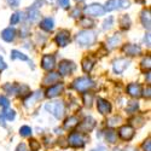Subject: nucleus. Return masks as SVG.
Instances as JSON below:
<instances>
[{
    "label": "nucleus",
    "instance_id": "nucleus-1",
    "mask_svg": "<svg viewBox=\"0 0 151 151\" xmlns=\"http://www.w3.org/2000/svg\"><path fill=\"white\" fill-rule=\"evenodd\" d=\"M96 39H97L96 33L93 30H88V29L79 32L76 35V41L81 46H92L96 42Z\"/></svg>",
    "mask_w": 151,
    "mask_h": 151
},
{
    "label": "nucleus",
    "instance_id": "nucleus-2",
    "mask_svg": "<svg viewBox=\"0 0 151 151\" xmlns=\"http://www.w3.org/2000/svg\"><path fill=\"white\" fill-rule=\"evenodd\" d=\"M94 86V82L88 78H79L73 82V88L78 92H86Z\"/></svg>",
    "mask_w": 151,
    "mask_h": 151
},
{
    "label": "nucleus",
    "instance_id": "nucleus-3",
    "mask_svg": "<svg viewBox=\"0 0 151 151\" xmlns=\"http://www.w3.org/2000/svg\"><path fill=\"white\" fill-rule=\"evenodd\" d=\"M45 109L52 114L56 119H62L63 114H64V104L62 102H52V103H47L45 105Z\"/></svg>",
    "mask_w": 151,
    "mask_h": 151
},
{
    "label": "nucleus",
    "instance_id": "nucleus-4",
    "mask_svg": "<svg viewBox=\"0 0 151 151\" xmlns=\"http://www.w3.org/2000/svg\"><path fill=\"white\" fill-rule=\"evenodd\" d=\"M83 12L86 14L87 17H99V16H103L105 14V9L104 6H102L100 4H91V5H87L83 10Z\"/></svg>",
    "mask_w": 151,
    "mask_h": 151
},
{
    "label": "nucleus",
    "instance_id": "nucleus-5",
    "mask_svg": "<svg viewBox=\"0 0 151 151\" xmlns=\"http://www.w3.org/2000/svg\"><path fill=\"white\" fill-rule=\"evenodd\" d=\"M131 3L128 0H108L105 4V11H114V10H121L129 7Z\"/></svg>",
    "mask_w": 151,
    "mask_h": 151
},
{
    "label": "nucleus",
    "instance_id": "nucleus-6",
    "mask_svg": "<svg viewBox=\"0 0 151 151\" xmlns=\"http://www.w3.org/2000/svg\"><path fill=\"white\" fill-rule=\"evenodd\" d=\"M87 139L81 134V133H73L68 138V143L73 147H82L86 144Z\"/></svg>",
    "mask_w": 151,
    "mask_h": 151
},
{
    "label": "nucleus",
    "instance_id": "nucleus-7",
    "mask_svg": "<svg viewBox=\"0 0 151 151\" xmlns=\"http://www.w3.org/2000/svg\"><path fill=\"white\" fill-rule=\"evenodd\" d=\"M131 64V60L127 58H119L116 60H114L112 63V68H114V71L116 74H122L126 69H127Z\"/></svg>",
    "mask_w": 151,
    "mask_h": 151
},
{
    "label": "nucleus",
    "instance_id": "nucleus-8",
    "mask_svg": "<svg viewBox=\"0 0 151 151\" xmlns=\"http://www.w3.org/2000/svg\"><path fill=\"white\" fill-rule=\"evenodd\" d=\"M79 126V131L81 132V133H88V132H91L94 127H96V120L93 119V117H91V116H88V117H86L80 124H78Z\"/></svg>",
    "mask_w": 151,
    "mask_h": 151
},
{
    "label": "nucleus",
    "instance_id": "nucleus-9",
    "mask_svg": "<svg viewBox=\"0 0 151 151\" xmlns=\"http://www.w3.org/2000/svg\"><path fill=\"white\" fill-rule=\"evenodd\" d=\"M58 69H59V73L58 74L67 76V75H70L75 70V64H74L73 62H70V60H62L59 63Z\"/></svg>",
    "mask_w": 151,
    "mask_h": 151
},
{
    "label": "nucleus",
    "instance_id": "nucleus-10",
    "mask_svg": "<svg viewBox=\"0 0 151 151\" xmlns=\"http://www.w3.org/2000/svg\"><path fill=\"white\" fill-rule=\"evenodd\" d=\"M134 128L132 127V126H129V124H124V126H122V127L119 129V135H120V138L121 139H123V140H131L132 138L134 137Z\"/></svg>",
    "mask_w": 151,
    "mask_h": 151
},
{
    "label": "nucleus",
    "instance_id": "nucleus-11",
    "mask_svg": "<svg viewBox=\"0 0 151 151\" xmlns=\"http://www.w3.org/2000/svg\"><path fill=\"white\" fill-rule=\"evenodd\" d=\"M70 41V33L65 29H63V30H59L56 35V42L60 46V47H64L69 44Z\"/></svg>",
    "mask_w": 151,
    "mask_h": 151
},
{
    "label": "nucleus",
    "instance_id": "nucleus-12",
    "mask_svg": "<svg viewBox=\"0 0 151 151\" xmlns=\"http://www.w3.org/2000/svg\"><path fill=\"white\" fill-rule=\"evenodd\" d=\"M41 67H42V69H45L47 71L52 70L56 67V58H55V56H52V55H45L42 57V60H41Z\"/></svg>",
    "mask_w": 151,
    "mask_h": 151
},
{
    "label": "nucleus",
    "instance_id": "nucleus-13",
    "mask_svg": "<svg viewBox=\"0 0 151 151\" xmlns=\"http://www.w3.org/2000/svg\"><path fill=\"white\" fill-rule=\"evenodd\" d=\"M97 109L102 115H108L111 111V104L108 100L103 99V98H98L97 100Z\"/></svg>",
    "mask_w": 151,
    "mask_h": 151
},
{
    "label": "nucleus",
    "instance_id": "nucleus-14",
    "mask_svg": "<svg viewBox=\"0 0 151 151\" xmlns=\"http://www.w3.org/2000/svg\"><path fill=\"white\" fill-rule=\"evenodd\" d=\"M123 52L127 53L128 56H138L142 53V47L139 45L134 44H127L123 46Z\"/></svg>",
    "mask_w": 151,
    "mask_h": 151
},
{
    "label": "nucleus",
    "instance_id": "nucleus-15",
    "mask_svg": "<svg viewBox=\"0 0 151 151\" xmlns=\"http://www.w3.org/2000/svg\"><path fill=\"white\" fill-rule=\"evenodd\" d=\"M63 90H64V86H63V83L53 85V86H51V87H50V88L46 91V96H47L48 98H55V97L59 96V94L63 92Z\"/></svg>",
    "mask_w": 151,
    "mask_h": 151
},
{
    "label": "nucleus",
    "instance_id": "nucleus-16",
    "mask_svg": "<svg viewBox=\"0 0 151 151\" xmlns=\"http://www.w3.org/2000/svg\"><path fill=\"white\" fill-rule=\"evenodd\" d=\"M127 92L133 98H139L142 96V86L139 83H129L127 86Z\"/></svg>",
    "mask_w": 151,
    "mask_h": 151
},
{
    "label": "nucleus",
    "instance_id": "nucleus-17",
    "mask_svg": "<svg viewBox=\"0 0 151 151\" xmlns=\"http://www.w3.org/2000/svg\"><path fill=\"white\" fill-rule=\"evenodd\" d=\"M60 80V75L58 73H50L44 78V85H53Z\"/></svg>",
    "mask_w": 151,
    "mask_h": 151
},
{
    "label": "nucleus",
    "instance_id": "nucleus-18",
    "mask_svg": "<svg viewBox=\"0 0 151 151\" xmlns=\"http://www.w3.org/2000/svg\"><path fill=\"white\" fill-rule=\"evenodd\" d=\"M15 36H16V30L14 28H6L1 32V37L7 42H11L15 39Z\"/></svg>",
    "mask_w": 151,
    "mask_h": 151
},
{
    "label": "nucleus",
    "instance_id": "nucleus-19",
    "mask_svg": "<svg viewBox=\"0 0 151 151\" xmlns=\"http://www.w3.org/2000/svg\"><path fill=\"white\" fill-rule=\"evenodd\" d=\"M53 27H55V21H53V18H50V17L42 19L40 23V28L46 32H51L53 29Z\"/></svg>",
    "mask_w": 151,
    "mask_h": 151
},
{
    "label": "nucleus",
    "instance_id": "nucleus-20",
    "mask_svg": "<svg viewBox=\"0 0 151 151\" xmlns=\"http://www.w3.org/2000/svg\"><path fill=\"white\" fill-rule=\"evenodd\" d=\"M140 19H142V23H143V26L149 30L150 29V10L149 9H145L142 11V16H140Z\"/></svg>",
    "mask_w": 151,
    "mask_h": 151
},
{
    "label": "nucleus",
    "instance_id": "nucleus-21",
    "mask_svg": "<svg viewBox=\"0 0 151 151\" xmlns=\"http://www.w3.org/2000/svg\"><path fill=\"white\" fill-rule=\"evenodd\" d=\"M79 119L76 117V116H70V117H68L67 120H65V122H64V128L65 129H73V128H75V127H78V124H79Z\"/></svg>",
    "mask_w": 151,
    "mask_h": 151
},
{
    "label": "nucleus",
    "instance_id": "nucleus-22",
    "mask_svg": "<svg viewBox=\"0 0 151 151\" xmlns=\"http://www.w3.org/2000/svg\"><path fill=\"white\" fill-rule=\"evenodd\" d=\"M94 65V59L92 58H85L82 60V69L85 73H90Z\"/></svg>",
    "mask_w": 151,
    "mask_h": 151
},
{
    "label": "nucleus",
    "instance_id": "nucleus-23",
    "mask_svg": "<svg viewBox=\"0 0 151 151\" xmlns=\"http://www.w3.org/2000/svg\"><path fill=\"white\" fill-rule=\"evenodd\" d=\"M120 42H121V36L119 34H115L114 36H111L110 39L108 40V47H109V50H112L114 47H116L117 44H120Z\"/></svg>",
    "mask_w": 151,
    "mask_h": 151
},
{
    "label": "nucleus",
    "instance_id": "nucleus-24",
    "mask_svg": "<svg viewBox=\"0 0 151 151\" xmlns=\"http://www.w3.org/2000/svg\"><path fill=\"white\" fill-rule=\"evenodd\" d=\"M39 17H40V12L37 11L35 7H32V9L28 10V19L30 22L37 21V19H39Z\"/></svg>",
    "mask_w": 151,
    "mask_h": 151
},
{
    "label": "nucleus",
    "instance_id": "nucleus-25",
    "mask_svg": "<svg viewBox=\"0 0 151 151\" xmlns=\"http://www.w3.org/2000/svg\"><path fill=\"white\" fill-rule=\"evenodd\" d=\"M19 87L18 86H15V85H11V83H6L4 85V91H6L9 94H12V96H15L17 94L19 91Z\"/></svg>",
    "mask_w": 151,
    "mask_h": 151
},
{
    "label": "nucleus",
    "instance_id": "nucleus-26",
    "mask_svg": "<svg viewBox=\"0 0 151 151\" xmlns=\"http://www.w3.org/2000/svg\"><path fill=\"white\" fill-rule=\"evenodd\" d=\"M11 58L12 59H21V60H24V62H28L29 58L26 56V55H23L22 52L17 51V50H14V51H11Z\"/></svg>",
    "mask_w": 151,
    "mask_h": 151
},
{
    "label": "nucleus",
    "instance_id": "nucleus-27",
    "mask_svg": "<svg viewBox=\"0 0 151 151\" xmlns=\"http://www.w3.org/2000/svg\"><path fill=\"white\" fill-rule=\"evenodd\" d=\"M41 97H42L41 92H35V93H33V94L29 97V99H27V100H26V105H27V106H29L30 104H34V102H36V100L41 99Z\"/></svg>",
    "mask_w": 151,
    "mask_h": 151
},
{
    "label": "nucleus",
    "instance_id": "nucleus-28",
    "mask_svg": "<svg viewBox=\"0 0 151 151\" xmlns=\"http://www.w3.org/2000/svg\"><path fill=\"white\" fill-rule=\"evenodd\" d=\"M120 26L123 28V29H128L131 27V19L127 15H122L121 18H120Z\"/></svg>",
    "mask_w": 151,
    "mask_h": 151
},
{
    "label": "nucleus",
    "instance_id": "nucleus-29",
    "mask_svg": "<svg viewBox=\"0 0 151 151\" xmlns=\"http://www.w3.org/2000/svg\"><path fill=\"white\" fill-rule=\"evenodd\" d=\"M16 116V112L12 110V109H5L3 111V117L6 120H14Z\"/></svg>",
    "mask_w": 151,
    "mask_h": 151
},
{
    "label": "nucleus",
    "instance_id": "nucleus-30",
    "mask_svg": "<svg viewBox=\"0 0 151 151\" xmlns=\"http://www.w3.org/2000/svg\"><path fill=\"white\" fill-rule=\"evenodd\" d=\"M105 138L109 143H115L116 142V133L112 129H109L105 132Z\"/></svg>",
    "mask_w": 151,
    "mask_h": 151
},
{
    "label": "nucleus",
    "instance_id": "nucleus-31",
    "mask_svg": "<svg viewBox=\"0 0 151 151\" xmlns=\"http://www.w3.org/2000/svg\"><path fill=\"white\" fill-rule=\"evenodd\" d=\"M19 134L22 137H30L32 135V128L29 126H22L19 128Z\"/></svg>",
    "mask_w": 151,
    "mask_h": 151
},
{
    "label": "nucleus",
    "instance_id": "nucleus-32",
    "mask_svg": "<svg viewBox=\"0 0 151 151\" xmlns=\"http://www.w3.org/2000/svg\"><path fill=\"white\" fill-rule=\"evenodd\" d=\"M80 24H81L82 27H88V28H91V27L94 26V22H93L91 18H88V17H83V18L80 21Z\"/></svg>",
    "mask_w": 151,
    "mask_h": 151
},
{
    "label": "nucleus",
    "instance_id": "nucleus-33",
    "mask_svg": "<svg viewBox=\"0 0 151 151\" xmlns=\"http://www.w3.org/2000/svg\"><path fill=\"white\" fill-rule=\"evenodd\" d=\"M150 67H151V58H150V56H147L142 60V68L143 69H150Z\"/></svg>",
    "mask_w": 151,
    "mask_h": 151
},
{
    "label": "nucleus",
    "instance_id": "nucleus-34",
    "mask_svg": "<svg viewBox=\"0 0 151 151\" xmlns=\"http://www.w3.org/2000/svg\"><path fill=\"white\" fill-rule=\"evenodd\" d=\"M19 19H21V14L19 12H15V14L12 15L11 18H10V23L11 24H17L19 22Z\"/></svg>",
    "mask_w": 151,
    "mask_h": 151
},
{
    "label": "nucleus",
    "instance_id": "nucleus-35",
    "mask_svg": "<svg viewBox=\"0 0 151 151\" xmlns=\"http://www.w3.org/2000/svg\"><path fill=\"white\" fill-rule=\"evenodd\" d=\"M10 105V102H9V99L4 96H0V106L4 108V109H7Z\"/></svg>",
    "mask_w": 151,
    "mask_h": 151
},
{
    "label": "nucleus",
    "instance_id": "nucleus-36",
    "mask_svg": "<svg viewBox=\"0 0 151 151\" xmlns=\"http://www.w3.org/2000/svg\"><path fill=\"white\" fill-rule=\"evenodd\" d=\"M112 22H114V18H112V17H109L108 19H105V22L103 23V29H104V30L110 29L111 26H112Z\"/></svg>",
    "mask_w": 151,
    "mask_h": 151
},
{
    "label": "nucleus",
    "instance_id": "nucleus-37",
    "mask_svg": "<svg viewBox=\"0 0 151 151\" xmlns=\"http://www.w3.org/2000/svg\"><path fill=\"white\" fill-rule=\"evenodd\" d=\"M138 103H135V102H129V104H128V106H127V111H129V112H133V111H135L137 109H138Z\"/></svg>",
    "mask_w": 151,
    "mask_h": 151
},
{
    "label": "nucleus",
    "instance_id": "nucleus-38",
    "mask_svg": "<svg viewBox=\"0 0 151 151\" xmlns=\"http://www.w3.org/2000/svg\"><path fill=\"white\" fill-rule=\"evenodd\" d=\"M58 5L62 9H68L69 5H70V1H69V0H58Z\"/></svg>",
    "mask_w": 151,
    "mask_h": 151
},
{
    "label": "nucleus",
    "instance_id": "nucleus-39",
    "mask_svg": "<svg viewBox=\"0 0 151 151\" xmlns=\"http://www.w3.org/2000/svg\"><path fill=\"white\" fill-rule=\"evenodd\" d=\"M39 147H40V144L37 143L36 140H32L30 142V149L33 151H37V150H39Z\"/></svg>",
    "mask_w": 151,
    "mask_h": 151
},
{
    "label": "nucleus",
    "instance_id": "nucleus-40",
    "mask_svg": "<svg viewBox=\"0 0 151 151\" xmlns=\"http://www.w3.org/2000/svg\"><path fill=\"white\" fill-rule=\"evenodd\" d=\"M6 1L11 7H17L21 3V0H6Z\"/></svg>",
    "mask_w": 151,
    "mask_h": 151
},
{
    "label": "nucleus",
    "instance_id": "nucleus-41",
    "mask_svg": "<svg viewBox=\"0 0 151 151\" xmlns=\"http://www.w3.org/2000/svg\"><path fill=\"white\" fill-rule=\"evenodd\" d=\"M143 149H144V151H151V142H150V139L145 140V143L143 144Z\"/></svg>",
    "mask_w": 151,
    "mask_h": 151
},
{
    "label": "nucleus",
    "instance_id": "nucleus-42",
    "mask_svg": "<svg viewBox=\"0 0 151 151\" xmlns=\"http://www.w3.org/2000/svg\"><path fill=\"white\" fill-rule=\"evenodd\" d=\"M80 9L79 7H76V9H75L73 12H71V17H75V18H76V17H79L80 16Z\"/></svg>",
    "mask_w": 151,
    "mask_h": 151
},
{
    "label": "nucleus",
    "instance_id": "nucleus-43",
    "mask_svg": "<svg viewBox=\"0 0 151 151\" xmlns=\"http://www.w3.org/2000/svg\"><path fill=\"white\" fill-rule=\"evenodd\" d=\"M6 69V63L4 62V59L1 58V56H0V71H3Z\"/></svg>",
    "mask_w": 151,
    "mask_h": 151
},
{
    "label": "nucleus",
    "instance_id": "nucleus-44",
    "mask_svg": "<svg viewBox=\"0 0 151 151\" xmlns=\"http://www.w3.org/2000/svg\"><path fill=\"white\" fill-rule=\"evenodd\" d=\"M16 151H28V149H27V146H26V144H19V145L17 146V149H16Z\"/></svg>",
    "mask_w": 151,
    "mask_h": 151
},
{
    "label": "nucleus",
    "instance_id": "nucleus-45",
    "mask_svg": "<svg viewBox=\"0 0 151 151\" xmlns=\"http://www.w3.org/2000/svg\"><path fill=\"white\" fill-rule=\"evenodd\" d=\"M91 102H92V96L90 94V97H88V98H87V97L85 96V105L91 106Z\"/></svg>",
    "mask_w": 151,
    "mask_h": 151
},
{
    "label": "nucleus",
    "instance_id": "nucleus-46",
    "mask_svg": "<svg viewBox=\"0 0 151 151\" xmlns=\"http://www.w3.org/2000/svg\"><path fill=\"white\" fill-rule=\"evenodd\" d=\"M144 97L150 98V87H147V90H145V91H144Z\"/></svg>",
    "mask_w": 151,
    "mask_h": 151
},
{
    "label": "nucleus",
    "instance_id": "nucleus-47",
    "mask_svg": "<svg viewBox=\"0 0 151 151\" xmlns=\"http://www.w3.org/2000/svg\"><path fill=\"white\" fill-rule=\"evenodd\" d=\"M92 151H106V149L103 147V146H99V147H97V149H94V150H92Z\"/></svg>",
    "mask_w": 151,
    "mask_h": 151
},
{
    "label": "nucleus",
    "instance_id": "nucleus-48",
    "mask_svg": "<svg viewBox=\"0 0 151 151\" xmlns=\"http://www.w3.org/2000/svg\"><path fill=\"white\" fill-rule=\"evenodd\" d=\"M0 124H1L3 127H5V126H6V124H5V122H4V119L1 117V115H0Z\"/></svg>",
    "mask_w": 151,
    "mask_h": 151
},
{
    "label": "nucleus",
    "instance_id": "nucleus-49",
    "mask_svg": "<svg viewBox=\"0 0 151 151\" xmlns=\"http://www.w3.org/2000/svg\"><path fill=\"white\" fill-rule=\"evenodd\" d=\"M147 82H150V73H147Z\"/></svg>",
    "mask_w": 151,
    "mask_h": 151
},
{
    "label": "nucleus",
    "instance_id": "nucleus-50",
    "mask_svg": "<svg viewBox=\"0 0 151 151\" xmlns=\"http://www.w3.org/2000/svg\"><path fill=\"white\" fill-rule=\"evenodd\" d=\"M76 1H79V3H80V1H83V0H76Z\"/></svg>",
    "mask_w": 151,
    "mask_h": 151
}]
</instances>
